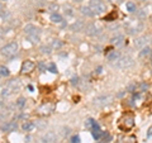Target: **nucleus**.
<instances>
[{
	"label": "nucleus",
	"instance_id": "obj_1",
	"mask_svg": "<svg viewBox=\"0 0 152 143\" xmlns=\"http://www.w3.org/2000/svg\"><path fill=\"white\" fill-rule=\"evenodd\" d=\"M18 43L17 42H10L8 44H5V46H3L1 49H0V52H1V55L3 56H5V57H11V56H14L17 52H18Z\"/></svg>",
	"mask_w": 152,
	"mask_h": 143
},
{
	"label": "nucleus",
	"instance_id": "obj_2",
	"mask_svg": "<svg viewBox=\"0 0 152 143\" xmlns=\"http://www.w3.org/2000/svg\"><path fill=\"white\" fill-rule=\"evenodd\" d=\"M89 8L91 9L94 14H102V13L106 11V6L102 0H90Z\"/></svg>",
	"mask_w": 152,
	"mask_h": 143
},
{
	"label": "nucleus",
	"instance_id": "obj_3",
	"mask_svg": "<svg viewBox=\"0 0 152 143\" xmlns=\"http://www.w3.org/2000/svg\"><path fill=\"white\" fill-rule=\"evenodd\" d=\"M34 62L33 61H30V60H27V61H24L23 63H22V68H20V71L23 72V74H29V72H32L33 70H34Z\"/></svg>",
	"mask_w": 152,
	"mask_h": 143
},
{
	"label": "nucleus",
	"instance_id": "obj_4",
	"mask_svg": "<svg viewBox=\"0 0 152 143\" xmlns=\"http://www.w3.org/2000/svg\"><path fill=\"white\" fill-rule=\"evenodd\" d=\"M133 65V60L131 57H122L117 60V66L121 67V68H125V67H129Z\"/></svg>",
	"mask_w": 152,
	"mask_h": 143
},
{
	"label": "nucleus",
	"instance_id": "obj_5",
	"mask_svg": "<svg viewBox=\"0 0 152 143\" xmlns=\"http://www.w3.org/2000/svg\"><path fill=\"white\" fill-rule=\"evenodd\" d=\"M24 32H26L27 36H39V29L37 27H34V25H32V24L27 25L24 28Z\"/></svg>",
	"mask_w": 152,
	"mask_h": 143
},
{
	"label": "nucleus",
	"instance_id": "obj_6",
	"mask_svg": "<svg viewBox=\"0 0 152 143\" xmlns=\"http://www.w3.org/2000/svg\"><path fill=\"white\" fill-rule=\"evenodd\" d=\"M41 141H42V143H52L56 141V135H55L53 132H47L41 138Z\"/></svg>",
	"mask_w": 152,
	"mask_h": 143
},
{
	"label": "nucleus",
	"instance_id": "obj_7",
	"mask_svg": "<svg viewBox=\"0 0 152 143\" xmlns=\"http://www.w3.org/2000/svg\"><path fill=\"white\" fill-rule=\"evenodd\" d=\"M85 32H86V34H89V36H96V34L100 33V32H99V28H98L95 24H89V25H86Z\"/></svg>",
	"mask_w": 152,
	"mask_h": 143
},
{
	"label": "nucleus",
	"instance_id": "obj_8",
	"mask_svg": "<svg viewBox=\"0 0 152 143\" xmlns=\"http://www.w3.org/2000/svg\"><path fill=\"white\" fill-rule=\"evenodd\" d=\"M110 100H112V98L110 96H98V98H95L94 103L96 105H106L108 103H110Z\"/></svg>",
	"mask_w": 152,
	"mask_h": 143
},
{
	"label": "nucleus",
	"instance_id": "obj_9",
	"mask_svg": "<svg viewBox=\"0 0 152 143\" xmlns=\"http://www.w3.org/2000/svg\"><path fill=\"white\" fill-rule=\"evenodd\" d=\"M17 127H18V125H17V122H8V123H5L3 125V131L10 133V132H14V131L17 129Z\"/></svg>",
	"mask_w": 152,
	"mask_h": 143
},
{
	"label": "nucleus",
	"instance_id": "obj_10",
	"mask_svg": "<svg viewBox=\"0 0 152 143\" xmlns=\"http://www.w3.org/2000/svg\"><path fill=\"white\" fill-rule=\"evenodd\" d=\"M34 128H36V125H34L33 122H30V120H27V122H24V123L22 124V129L24 132H32Z\"/></svg>",
	"mask_w": 152,
	"mask_h": 143
},
{
	"label": "nucleus",
	"instance_id": "obj_11",
	"mask_svg": "<svg viewBox=\"0 0 152 143\" xmlns=\"http://www.w3.org/2000/svg\"><path fill=\"white\" fill-rule=\"evenodd\" d=\"M121 57V53H119V51H112V52H109L108 53V61H110V62H113V61H117L118 58Z\"/></svg>",
	"mask_w": 152,
	"mask_h": 143
},
{
	"label": "nucleus",
	"instance_id": "obj_12",
	"mask_svg": "<svg viewBox=\"0 0 152 143\" xmlns=\"http://www.w3.org/2000/svg\"><path fill=\"white\" fill-rule=\"evenodd\" d=\"M51 22H53V23H61L62 22V17L60 14H57V13H52L51 14Z\"/></svg>",
	"mask_w": 152,
	"mask_h": 143
},
{
	"label": "nucleus",
	"instance_id": "obj_13",
	"mask_svg": "<svg viewBox=\"0 0 152 143\" xmlns=\"http://www.w3.org/2000/svg\"><path fill=\"white\" fill-rule=\"evenodd\" d=\"M81 13H83L84 15H86V17H93V15H94V13L91 11V9H90L89 6H83V8H81Z\"/></svg>",
	"mask_w": 152,
	"mask_h": 143
},
{
	"label": "nucleus",
	"instance_id": "obj_14",
	"mask_svg": "<svg viewBox=\"0 0 152 143\" xmlns=\"http://www.w3.org/2000/svg\"><path fill=\"white\" fill-rule=\"evenodd\" d=\"M125 8H127V10H128L129 13H133V11H136V4L132 3V1H128V3L125 4Z\"/></svg>",
	"mask_w": 152,
	"mask_h": 143
},
{
	"label": "nucleus",
	"instance_id": "obj_15",
	"mask_svg": "<svg viewBox=\"0 0 152 143\" xmlns=\"http://www.w3.org/2000/svg\"><path fill=\"white\" fill-rule=\"evenodd\" d=\"M0 75L1 76H9L10 75V71H9V68L8 67H5V66H1L0 67Z\"/></svg>",
	"mask_w": 152,
	"mask_h": 143
},
{
	"label": "nucleus",
	"instance_id": "obj_16",
	"mask_svg": "<svg viewBox=\"0 0 152 143\" xmlns=\"http://www.w3.org/2000/svg\"><path fill=\"white\" fill-rule=\"evenodd\" d=\"M146 42H147V37H141V38H138L136 41V46H137V47H141V46H143Z\"/></svg>",
	"mask_w": 152,
	"mask_h": 143
},
{
	"label": "nucleus",
	"instance_id": "obj_17",
	"mask_svg": "<svg viewBox=\"0 0 152 143\" xmlns=\"http://www.w3.org/2000/svg\"><path fill=\"white\" fill-rule=\"evenodd\" d=\"M47 70L49 72H52V74H57V66L53 63V62H51L49 65L47 66Z\"/></svg>",
	"mask_w": 152,
	"mask_h": 143
},
{
	"label": "nucleus",
	"instance_id": "obj_18",
	"mask_svg": "<svg viewBox=\"0 0 152 143\" xmlns=\"http://www.w3.org/2000/svg\"><path fill=\"white\" fill-rule=\"evenodd\" d=\"M102 131L100 129H95V131H93V137H94L95 139H99L100 137H102Z\"/></svg>",
	"mask_w": 152,
	"mask_h": 143
},
{
	"label": "nucleus",
	"instance_id": "obj_19",
	"mask_svg": "<svg viewBox=\"0 0 152 143\" xmlns=\"http://www.w3.org/2000/svg\"><path fill=\"white\" fill-rule=\"evenodd\" d=\"M29 39V42H32V43H38V41H39V36H27Z\"/></svg>",
	"mask_w": 152,
	"mask_h": 143
},
{
	"label": "nucleus",
	"instance_id": "obj_20",
	"mask_svg": "<svg viewBox=\"0 0 152 143\" xmlns=\"http://www.w3.org/2000/svg\"><path fill=\"white\" fill-rule=\"evenodd\" d=\"M122 41H123V37H122V36H118V37H114V38L112 39V43H113V44H119Z\"/></svg>",
	"mask_w": 152,
	"mask_h": 143
},
{
	"label": "nucleus",
	"instance_id": "obj_21",
	"mask_svg": "<svg viewBox=\"0 0 152 143\" xmlns=\"http://www.w3.org/2000/svg\"><path fill=\"white\" fill-rule=\"evenodd\" d=\"M10 93H11L10 87H4V89L1 90V95H3V96H9Z\"/></svg>",
	"mask_w": 152,
	"mask_h": 143
},
{
	"label": "nucleus",
	"instance_id": "obj_22",
	"mask_svg": "<svg viewBox=\"0 0 152 143\" xmlns=\"http://www.w3.org/2000/svg\"><path fill=\"white\" fill-rule=\"evenodd\" d=\"M148 53H151V48L150 47H144L142 49V52L140 53V56H146V55H148Z\"/></svg>",
	"mask_w": 152,
	"mask_h": 143
},
{
	"label": "nucleus",
	"instance_id": "obj_23",
	"mask_svg": "<svg viewBox=\"0 0 152 143\" xmlns=\"http://www.w3.org/2000/svg\"><path fill=\"white\" fill-rule=\"evenodd\" d=\"M61 46H62V42H60L58 39L53 41V43H52V47H53V48H60Z\"/></svg>",
	"mask_w": 152,
	"mask_h": 143
},
{
	"label": "nucleus",
	"instance_id": "obj_24",
	"mask_svg": "<svg viewBox=\"0 0 152 143\" xmlns=\"http://www.w3.org/2000/svg\"><path fill=\"white\" fill-rule=\"evenodd\" d=\"M81 27H83V23H80V22H79V23H77V24H74V25H72V29H74V30H76V29H77V32H79V30H80V28H81Z\"/></svg>",
	"mask_w": 152,
	"mask_h": 143
},
{
	"label": "nucleus",
	"instance_id": "obj_25",
	"mask_svg": "<svg viewBox=\"0 0 152 143\" xmlns=\"http://www.w3.org/2000/svg\"><path fill=\"white\" fill-rule=\"evenodd\" d=\"M71 141H72V143H80V135H74Z\"/></svg>",
	"mask_w": 152,
	"mask_h": 143
},
{
	"label": "nucleus",
	"instance_id": "obj_26",
	"mask_svg": "<svg viewBox=\"0 0 152 143\" xmlns=\"http://www.w3.org/2000/svg\"><path fill=\"white\" fill-rule=\"evenodd\" d=\"M17 105H18L19 108H22V106L24 105V99H23V98H20V99L18 100V103H17Z\"/></svg>",
	"mask_w": 152,
	"mask_h": 143
},
{
	"label": "nucleus",
	"instance_id": "obj_27",
	"mask_svg": "<svg viewBox=\"0 0 152 143\" xmlns=\"http://www.w3.org/2000/svg\"><path fill=\"white\" fill-rule=\"evenodd\" d=\"M150 137H152V125L148 128V131H147V138H150Z\"/></svg>",
	"mask_w": 152,
	"mask_h": 143
},
{
	"label": "nucleus",
	"instance_id": "obj_28",
	"mask_svg": "<svg viewBox=\"0 0 152 143\" xmlns=\"http://www.w3.org/2000/svg\"><path fill=\"white\" fill-rule=\"evenodd\" d=\"M42 52H43V53H49V48L48 47H42Z\"/></svg>",
	"mask_w": 152,
	"mask_h": 143
},
{
	"label": "nucleus",
	"instance_id": "obj_29",
	"mask_svg": "<svg viewBox=\"0 0 152 143\" xmlns=\"http://www.w3.org/2000/svg\"><path fill=\"white\" fill-rule=\"evenodd\" d=\"M72 1H75V3H81L83 0H72Z\"/></svg>",
	"mask_w": 152,
	"mask_h": 143
},
{
	"label": "nucleus",
	"instance_id": "obj_30",
	"mask_svg": "<svg viewBox=\"0 0 152 143\" xmlns=\"http://www.w3.org/2000/svg\"><path fill=\"white\" fill-rule=\"evenodd\" d=\"M140 1H146V0H140Z\"/></svg>",
	"mask_w": 152,
	"mask_h": 143
},
{
	"label": "nucleus",
	"instance_id": "obj_31",
	"mask_svg": "<svg viewBox=\"0 0 152 143\" xmlns=\"http://www.w3.org/2000/svg\"><path fill=\"white\" fill-rule=\"evenodd\" d=\"M151 61H152V53H151Z\"/></svg>",
	"mask_w": 152,
	"mask_h": 143
}]
</instances>
